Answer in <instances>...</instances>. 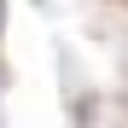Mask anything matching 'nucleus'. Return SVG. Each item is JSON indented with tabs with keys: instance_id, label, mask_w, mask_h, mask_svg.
<instances>
[{
	"instance_id": "f257e3e1",
	"label": "nucleus",
	"mask_w": 128,
	"mask_h": 128,
	"mask_svg": "<svg viewBox=\"0 0 128 128\" xmlns=\"http://www.w3.org/2000/svg\"><path fill=\"white\" fill-rule=\"evenodd\" d=\"M35 6H41V0H35Z\"/></svg>"
}]
</instances>
